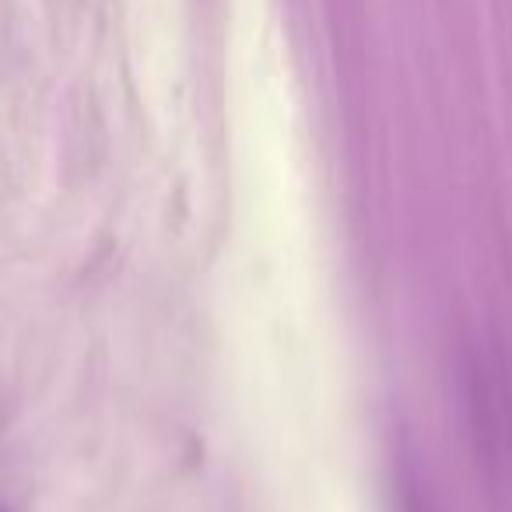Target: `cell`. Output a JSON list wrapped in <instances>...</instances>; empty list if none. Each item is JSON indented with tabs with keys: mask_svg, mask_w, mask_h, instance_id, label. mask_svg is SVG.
<instances>
[]
</instances>
